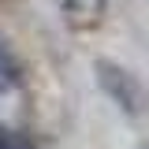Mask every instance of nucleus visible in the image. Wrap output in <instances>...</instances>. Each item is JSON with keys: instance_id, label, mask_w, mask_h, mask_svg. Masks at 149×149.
I'll return each instance as SVG.
<instances>
[{"instance_id": "obj_2", "label": "nucleus", "mask_w": 149, "mask_h": 149, "mask_svg": "<svg viewBox=\"0 0 149 149\" xmlns=\"http://www.w3.org/2000/svg\"><path fill=\"white\" fill-rule=\"evenodd\" d=\"M108 8V0H60V11H63V22L71 30H90L101 22Z\"/></svg>"}, {"instance_id": "obj_1", "label": "nucleus", "mask_w": 149, "mask_h": 149, "mask_svg": "<svg viewBox=\"0 0 149 149\" xmlns=\"http://www.w3.org/2000/svg\"><path fill=\"white\" fill-rule=\"evenodd\" d=\"M97 86L108 93L130 119L149 112V90L142 86V78L134 71H127L123 63H116V60H97Z\"/></svg>"}, {"instance_id": "obj_4", "label": "nucleus", "mask_w": 149, "mask_h": 149, "mask_svg": "<svg viewBox=\"0 0 149 149\" xmlns=\"http://www.w3.org/2000/svg\"><path fill=\"white\" fill-rule=\"evenodd\" d=\"M0 149H37V146L19 130H0Z\"/></svg>"}, {"instance_id": "obj_3", "label": "nucleus", "mask_w": 149, "mask_h": 149, "mask_svg": "<svg viewBox=\"0 0 149 149\" xmlns=\"http://www.w3.org/2000/svg\"><path fill=\"white\" fill-rule=\"evenodd\" d=\"M19 82H22V71H19V60L8 52V45L0 41V101L8 97L11 90H19Z\"/></svg>"}]
</instances>
